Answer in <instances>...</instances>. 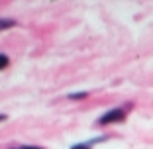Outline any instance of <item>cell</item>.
<instances>
[{"mask_svg":"<svg viewBox=\"0 0 153 149\" xmlns=\"http://www.w3.org/2000/svg\"><path fill=\"white\" fill-rule=\"evenodd\" d=\"M12 26H16L14 20H0V30H6V27H12Z\"/></svg>","mask_w":153,"mask_h":149,"instance_id":"cell-2","label":"cell"},{"mask_svg":"<svg viewBox=\"0 0 153 149\" xmlns=\"http://www.w3.org/2000/svg\"><path fill=\"white\" fill-rule=\"evenodd\" d=\"M71 149H88V145H73Z\"/></svg>","mask_w":153,"mask_h":149,"instance_id":"cell-6","label":"cell"},{"mask_svg":"<svg viewBox=\"0 0 153 149\" xmlns=\"http://www.w3.org/2000/svg\"><path fill=\"white\" fill-rule=\"evenodd\" d=\"M14 149H41V147H30V145H20V147H14Z\"/></svg>","mask_w":153,"mask_h":149,"instance_id":"cell-5","label":"cell"},{"mask_svg":"<svg viewBox=\"0 0 153 149\" xmlns=\"http://www.w3.org/2000/svg\"><path fill=\"white\" fill-rule=\"evenodd\" d=\"M6 65H8V57H6V55H2V53H0V69H4Z\"/></svg>","mask_w":153,"mask_h":149,"instance_id":"cell-3","label":"cell"},{"mask_svg":"<svg viewBox=\"0 0 153 149\" xmlns=\"http://www.w3.org/2000/svg\"><path fill=\"white\" fill-rule=\"evenodd\" d=\"M2 120H6V116H2V114H0V122H2Z\"/></svg>","mask_w":153,"mask_h":149,"instance_id":"cell-7","label":"cell"},{"mask_svg":"<svg viewBox=\"0 0 153 149\" xmlns=\"http://www.w3.org/2000/svg\"><path fill=\"white\" fill-rule=\"evenodd\" d=\"M126 118V112L124 110H120V108H116V110H110V112H106L102 118H100L98 122L100 124H112V122H122Z\"/></svg>","mask_w":153,"mask_h":149,"instance_id":"cell-1","label":"cell"},{"mask_svg":"<svg viewBox=\"0 0 153 149\" xmlns=\"http://www.w3.org/2000/svg\"><path fill=\"white\" fill-rule=\"evenodd\" d=\"M86 92H76V94H71V98H85Z\"/></svg>","mask_w":153,"mask_h":149,"instance_id":"cell-4","label":"cell"}]
</instances>
